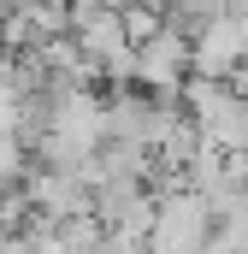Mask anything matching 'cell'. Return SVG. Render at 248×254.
I'll return each instance as SVG.
<instances>
[{
	"mask_svg": "<svg viewBox=\"0 0 248 254\" xmlns=\"http://www.w3.org/2000/svg\"><path fill=\"white\" fill-rule=\"evenodd\" d=\"M184 107H189V119H195V130L207 136V148L248 160V89L213 83V77H189Z\"/></svg>",
	"mask_w": 248,
	"mask_h": 254,
	"instance_id": "2",
	"label": "cell"
},
{
	"mask_svg": "<svg viewBox=\"0 0 248 254\" xmlns=\"http://www.w3.org/2000/svg\"><path fill=\"white\" fill-rule=\"evenodd\" d=\"M189 77H195V42H189L184 24L172 18L160 36H148L136 48V83L154 89V95H184Z\"/></svg>",
	"mask_w": 248,
	"mask_h": 254,
	"instance_id": "4",
	"label": "cell"
},
{
	"mask_svg": "<svg viewBox=\"0 0 248 254\" xmlns=\"http://www.w3.org/2000/svg\"><path fill=\"white\" fill-rule=\"evenodd\" d=\"M219 213L201 201L195 190H166L148 225V254H207Z\"/></svg>",
	"mask_w": 248,
	"mask_h": 254,
	"instance_id": "3",
	"label": "cell"
},
{
	"mask_svg": "<svg viewBox=\"0 0 248 254\" xmlns=\"http://www.w3.org/2000/svg\"><path fill=\"white\" fill-rule=\"evenodd\" d=\"M71 36L77 48L89 54L95 77L107 83H136V36L124 30V12L107 6V0H71Z\"/></svg>",
	"mask_w": 248,
	"mask_h": 254,
	"instance_id": "1",
	"label": "cell"
},
{
	"mask_svg": "<svg viewBox=\"0 0 248 254\" xmlns=\"http://www.w3.org/2000/svg\"><path fill=\"white\" fill-rule=\"evenodd\" d=\"M89 254H148V237H136V231H101V243Z\"/></svg>",
	"mask_w": 248,
	"mask_h": 254,
	"instance_id": "5",
	"label": "cell"
},
{
	"mask_svg": "<svg viewBox=\"0 0 248 254\" xmlns=\"http://www.w3.org/2000/svg\"><path fill=\"white\" fill-rule=\"evenodd\" d=\"M243 184H248V166H243Z\"/></svg>",
	"mask_w": 248,
	"mask_h": 254,
	"instance_id": "6",
	"label": "cell"
}]
</instances>
